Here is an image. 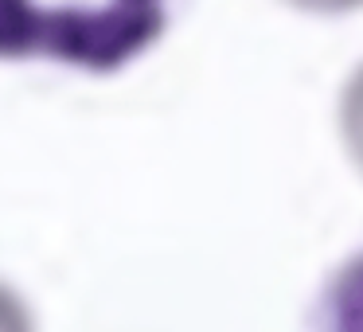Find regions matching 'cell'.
<instances>
[{
  "mask_svg": "<svg viewBox=\"0 0 363 332\" xmlns=\"http://www.w3.org/2000/svg\"><path fill=\"white\" fill-rule=\"evenodd\" d=\"M0 332H40L28 297L9 282H0Z\"/></svg>",
  "mask_w": 363,
  "mask_h": 332,
  "instance_id": "4",
  "label": "cell"
},
{
  "mask_svg": "<svg viewBox=\"0 0 363 332\" xmlns=\"http://www.w3.org/2000/svg\"><path fill=\"white\" fill-rule=\"evenodd\" d=\"M176 0H0V59L113 74L168 32Z\"/></svg>",
  "mask_w": 363,
  "mask_h": 332,
  "instance_id": "1",
  "label": "cell"
},
{
  "mask_svg": "<svg viewBox=\"0 0 363 332\" xmlns=\"http://www.w3.org/2000/svg\"><path fill=\"white\" fill-rule=\"evenodd\" d=\"M340 137H344L352 165L363 172V63L347 74L340 90Z\"/></svg>",
  "mask_w": 363,
  "mask_h": 332,
  "instance_id": "3",
  "label": "cell"
},
{
  "mask_svg": "<svg viewBox=\"0 0 363 332\" xmlns=\"http://www.w3.org/2000/svg\"><path fill=\"white\" fill-rule=\"evenodd\" d=\"M289 9L308 12V16H347V12H363V0H285Z\"/></svg>",
  "mask_w": 363,
  "mask_h": 332,
  "instance_id": "5",
  "label": "cell"
},
{
  "mask_svg": "<svg viewBox=\"0 0 363 332\" xmlns=\"http://www.w3.org/2000/svg\"><path fill=\"white\" fill-rule=\"evenodd\" d=\"M308 332H363V243L324 282Z\"/></svg>",
  "mask_w": 363,
  "mask_h": 332,
  "instance_id": "2",
  "label": "cell"
}]
</instances>
